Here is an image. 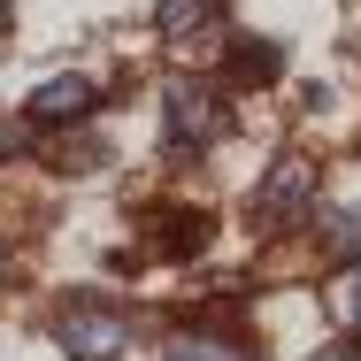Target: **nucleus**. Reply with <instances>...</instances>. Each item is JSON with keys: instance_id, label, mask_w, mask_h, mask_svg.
Returning <instances> with one entry per match:
<instances>
[{"instance_id": "nucleus-5", "label": "nucleus", "mask_w": 361, "mask_h": 361, "mask_svg": "<svg viewBox=\"0 0 361 361\" xmlns=\"http://www.w3.org/2000/svg\"><path fill=\"white\" fill-rule=\"evenodd\" d=\"M208 16H216V0H161V8H154V31H161V39H192Z\"/></svg>"}, {"instance_id": "nucleus-4", "label": "nucleus", "mask_w": 361, "mask_h": 361, "mask_svg": "<svg viewBox=\"0 0 361 361\" xmlns=\"http://www.w3.org/2000/svg\"><path fill=\"white\" fill-rule=\"evenodd\" d=\"M307 192H315V169H307V161H277L269 185H262V216H292V208H307Z\"/></svg>"}, {"instance_id": "nucleus-7", "label": "nucleus", "mask_w": 361, "mask_h": 361, "mask_svg": "<svg viewBox=\"0 0 361 361\" xmlns=\"http://www.w3.org/2000/svg\"><path fill=\"white\" fill-rule=\"evenodd\" d=\"M331 307H338V323H346V331H361V262L331 277Z\"/></svg>"}, {"instance_id": "nucleus-10", "label": "nucleus", "mask_w": 361, "mask_h": 361, "mask_svg": "<svg viewBox=\"0 0 361 361\" xmlns=\"http://www.w3.org/2000/svg\"><path fill=\"white\" fill-rule=\"evenodd\" d=\"M0 16H8V0H0Z\"/></svg>"}, {"instance_id": "nucleus-6", "label": "nucleus", "mask_w": 361, "mask_h": 361, "mask_svg": "<svg viewBox=\"0 0 361 361\" xmlns=\"http://www.w3.org/2000/svg\"><path fill=\"white\" fill-rule=\"evenodd\" d=\"M161 361H246L231 338H208V331H185V338H169L161 346Z\"/></svg>"}, {"instance_id": "nucleus-1", "label": "nucleus", "mask_w": 361, "mask_h": 361, "mask_svg": "<svg viewBox=\"0 0 361 361\" xmlns=\"http://www.w3.org/2000/svg\"><path fill=\"white\" fill-rule=\"evenodd\" d=\"M161 108H169V146L177 154H208V146L223 139V92L216 85H200V77H177L169 92H161Z\"/></svg>"}, {"instance_id": "nucleus-9", "label": "nucleus", "mask_w": 361, "mask_h": 361, "mask_svg": "<svg viewBox=\"0 0 361 361\" xmlns=\"http://www.w3.org/2000/svg\"><path fill=\"white\" fill-rule=\"evenodd\" d=\"M16 146H23V131H8V123H0V161H8Z\"/></svg>"}, {"instance_id": "nucleus-8", "label": "nucleus", "mask_w": 361, "mask_h": 361, "mask_svg": "<svg viewBox=\"0 0 361 361\" xmlns=\"http://www.w3.org/2000/svg\"><path fill=\"white\" fill-rule=\"evenodd\" d=\"M315 361H361V346H323Z\"/></svg>"}, {"instance_id": "nucleus-2", "label": "nucleus", "mask_w": 361, "mask_h": 361, "mask_svg": "<svg viewBox=\"0 0 361 361\" xmlns=\"http://www.w3.org/2000/svg\"><path fill=\"white\" fill-rule=\"evenodd\" d=\"M54 338H62L70 361H116L123 354V315L100 307V300H70V307L54 315Z\"/></svg>"}, {"instance_id": "nucleus-3", "label": "nucleus", "mask_w": 361, "mask_h": 361, "mask_svg": "<svg viewBox=\"0 0 361 361\" xmlns=\"http://www.w3.org/2000/svg\"><path fill=\"white\" fill-rule=\"evenodd\" d=\"M92 108H100V85L92 77H47L31 92V123H85Z\"/></svg>"}, {"instance_id": "nucleus-11", "label": "nucleus", "mask_w": 361, "mask_h": 361, "mask_svg": "<svg viewBox=\"0 0 361 361\" xmlns=\"http://www.w3.org/2000/svg\"><path fill=\"white\" fill-rule=\"evenodd\" d=\"M0 262H8V254H0Z\"/></svg>"}]
</instances>
